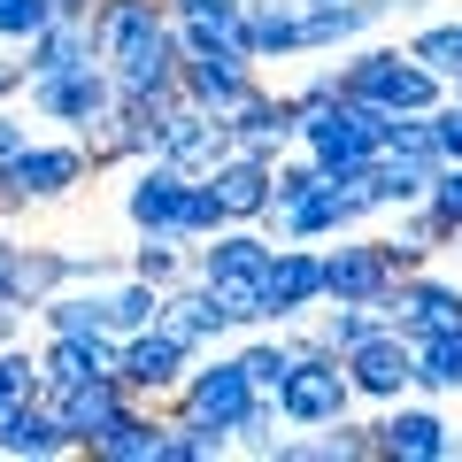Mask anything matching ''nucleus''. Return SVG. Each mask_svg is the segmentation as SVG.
Wrapping results in <instances>:
<instances>
[{"label":"nucleus","instance_id":"obj_12","mask_svg":"<svg viewBox=\"0 0 462 462\" xmlns=\"http://www.w3.org/2000/svg\"><path fill=\"white\" fill-rule=\"evenodd\" d=\"M254 85H263V62H247V47H208V54H185L178 62V93L200 100L208 116H231Z\"/></svg>","mask_w":462,"mask_h":462},{"label":"nucleus","instance_id":"obj_5","mask_svg":"<svg viewBox=\"0 0 462 462\" xmlns=\"http://www.w3.org/2000/svg\"><path fill=\"white\" fill-rule=\"evenodd\" d=\"M270 401H278V416L293 431H324V424H339V416H355V385H346L339 355H309V363H293Z\"/></svg>","mask_w":462,"mask_h":462},{"label":"nucleus","instance_id":"obj_37","mask_svg":"<svg viewBox=\"0 0 462 462\" xmlns=\"http://www.w3.org/2000/svg\"><path fill=\"white\" fill-rule=\"evenodd\" d=\"M424 208H431V224H439L447 239H462V162H439V170H431Z\"/></svg>","mask_w":462,"mask_h":462},{"label":"nucleus","instance_id":"obj_24","mask_svg":"<svg viewBox=\"0 0 462 462\" xmlns=\"http://www.w3.org/2000/svg\"><path fill=\"white\" fill-rule=\"evenodd\" d=\"M208 185H216V200H224V224H263V216H270V162H263V154L231 147L224 162L208 170Z\"/></svg>","mask_w":462,"mask_h":462},{"label":"nucleus","instance_id":"obj_43","mask_svg":"<svg viewBox=\"0 0 462 462\" xmlns=\"http://www.w3.org/2000/svg\"><path fill=\"white\" fill-rule=\"evenodd\" d=\"M23 324H32V309H16V300H0V346H16Z\"/></svg>","mask_w":462,"mask_h":462},{"label":"nucleus","instance_id":"obj_14","mask_svg":"<svg viewBox=\"0 0 462 462\" xmlns=\"http://www.w3.org/2000/svg\"><path fill=\"white\" fill-rule=\"evenodd\" d=\"M185 170H170L162 154L154 162H132V185H124V224L132 231H178L185 239Z\"/></svg>","mask_w":462,"mask_h":462},{"label":"nucleus","instance_id":"obj_29","mask_svg":"<svg viewBox=\"0 0 462 462\" xmlns=\"http://www.w3.org/2000/svg\"><path fill=\"white\" fill-rule=\"evenodd\" d=\"M124 270L147 285H178L193 278V239H178V231H139V247L124 254Z\"/></svg>","mask_w":462,"mask_h":462},{"label":"nucleus","instance_id":"obj_38","mask_svg":"<svg viewBox=\"0 0 462 462\" xmlns=\"http://www.w3.org/2000/svg\"><path fill=\"white\" fill-rule=\"evenodd\" d=\"M54 23V0H0V47L16 54L23 39H39Z\"/></svg>","mask_w":462,"mask_h":462},{"label":"nucleus","instance_id":"obj_28","mask_svg":"<svg viewBox=\"0 0 462 462\" xmlns=\"http://www.w3.org/2000/svg\"><path fill=\"white\" fill-rule=\"evenodd\" d=\"M100 309H108L100 285H62V293H47L32 316H39V331H54V339H85V331H108Z\"/></svg>","mask_w":462,"mask_h":462},{"label":"nucleus","instance_id":"obj_17","mask_svg":"<svg viewBox=\"0 0 462 462\" xmlns=\"http://www.w3.org/2000/svg\"><path fill=\"white\" fill-rule=\"evenodd\" d=\"M85 378H116V331H85V339H39V393H69Z\"/></svg>","mask_w":462,"mask_h":462},{"label":"nucleus","instance_id":"obj_49","mask_svg":"<svg viewBox=\"0 0 462 462\" xmlns=\"http://www.w3.org/2000/svg\"><path fill=\"white\" fill-rule=\"evenodd\" d=\"M455 455H462V439H455Z\"/></svg>","mask_w":462,"mask_h":462},{"label":"nucleus","instance_id":"obj_35","mask_svg":"<svg viewBox=\"0 0 462 462\" xmlns=\"http://www.w3.org/2000/svg\"><path fill=\"white\" fill-rule=\"evenodd\" d=\"M69 285V247H16V309H39Z\"/></svg>","mask_w":462,"mask_h":462},{"label":"nucleus","instance_id":"obj_33","mask_svg":"<svg viewBox=\"0 0 462 462\" xmlns=\"http://www.w3.org/2000/svg\"><path fill=\"white\" fill-rule=\"evenodd\" d=\"M224 455H231L224 424H200V416L162 409V462H224Z\"/></svg>","mask_w":462,"mask_h":462},{"label":"nucleus","instance_id":"obj_39","mask_svg":"<svg viewBox=\"0 0 462 462\" xmlns=\"http://www.w3.org/2000/svg\"><path fill=\"white\" fill-rule=\"evenodd\" d=\"M216 224H224V200H216L208 178H193V185H185V239H208Z\"/></svg>","mask_w":462,"mask_h":462},{"label":"nucleus","instance_id":"obj_20","mask_svg":"<svg viewBox=\"0 0 462 462\" xmlns=\"http://www.w3.org/2000/svg\"><path fill=\"white\" fill-rule=\"evenodd\" d=\"M239 47H247V62H309L300 54V0H247Z\"/></svg>","mask_w":462,"mask_h":462},{"label":"nucleus","instance_id":"obj_3","mask_svg":"<svg viewBox=\"0 0 462 462\" xmlns=\"http://www.w3.org/2000/svg\"><path fill=\"white\" fill-rule=\"evenodd\" d=\"M247 401H254V378L239 370V355H193L185 363V378H178V393L170 401H154V409H178V416H200V424H239L247 416Z\"/></svg>","mask_w":462,"mask_h":462},{"label":"nucleus","instance_id":"obj_21","mask_svg":"<svg viewBox=\"0 0 462 462\" xmlns=\"http://www.w3.org/2000/svg\"><path fill=\"white\" fill-rule=\"evenodd\" d=\"M23 78H54V69H85L100 62V39H93V16H54L39 39H23L16 47Z\"/></svg>","mask_w":462,"mask_h":462},{"label":"nucleus","instance_id":"obj_48","mask_svg":"<svg viewBox=\"0 0 462 462\" xmlns=\"http://www.w3.org/2000/svg\"><path fill=\"white\" fill-rule=\"evenodd\" d=\"M447 93H455V100H462V78H455V85H447Z\"/></svg>","mask_w":462,"mask_h":462},{"label":"nucleus","instance_id":"obj_9","mask_svg":"<svg viewBox=\"0 0 462 462\" xmlns=\"http://www.w3.org/2000/svg\"><path fill=\"white\" fill-rule=\"evenodd\" d=\"M270 254H278V239H270V224H216L208 239H193V278L200 285H263Z\"/></svg>","mask_w":462,"mask_h":462},{"label":"nucleus","instance_id":"obj_18","mask_svg":"<svg viewBox=\"0 0 462 462\" xmlns=\"http://www.w3.org/2000/svg\"><path fill=\"white\" fill-rule=\"evenodd\" d=\"M385 23V0H300V54H339Z\"/></svg>","mask_w":462,"mask_h":462},{"label":"nucleus","instance_id":"obj_8","mask_svg":"<svg viewBox=\"0 0 462 462\" xmlns=\"http://www.w3.org/2000/svg\"><path fill=\"white\" fill-rule=\"evenodd\" d=\"M316 300H324V263H316L309 239H278V254H270L263 270V324H300V316H316Z\"/></svg>","mask_w":462,"mask_h":462},{"label":"nucleus","instance_id":"obj_6","mask_svg":"<svg viewBox=\"0 0 462 462\" xmlns=\"http://www.w3.org/2000/svg\"><path fill=\"white\" fill-rule=\"evenodd\" d=\"M178 62H185V47L162 23V32L132 39L124 54H108V85H116V100H132V108H162V100L178 93Z\"/></svg>","mask_w":462,"mask_h":462},{"label":"nucleus","instance_id":"obj_41","mask_svg":"<svg viewBox=\"0 0 462 462\" xmlns=\"http://www.w3.org/2000/svg\"><path fill=\"white\" fill-rule=\"evenodd\" d=\"M23 147H32V116H23V108H16V100H0V170L16 162V154H23Z\"/></svg>","mask_w":462,"mask_h":462},{"label":"nucleus","instance_id":"obj_34","mask_svg":"<svg viewBox=\"0 0 462 462\" xmlns=\"http://www.w3.org/2000/svg\"><path fill=\"white\" fill-rule=\"evenodd\" d=\"M285 439H293V424L278 416V401H270V393H254V401H247V416L231 424V455H263V462H285Z\"/></svg>","mask_w":462,"mask_h":462},{"label":"nucleus","instance_id":"obj_44","mask_svg":"<svg viewBox=\"0 0 462 462\" xmlns=\"http://www.w3.org/2000/svg\"><path fill=\"white\" fill-rule=\"evenodd\" d=\"M0 100H23V62H16V54L0 62Z\"/></svg>","mask_w":462,"mask_h":462},{"label":"nucleus","instance_id":"obj_2","mask_svg":"<svg viewBox=\"0 0 462 462\" xmlns=\"http://www.w3.org/2000/svg\"><path fill=\"white\" fill-rule=\"evenodd\" d=\"M293 147L309 154L324 178L370 170L378 162V108H363V100H324V108L293 116Z\"/></svg>","mask_w":462,"mask_h":462},{"label":"nucleus","instance_id":"obj_27","mask_svg":"<svg viewBox=\"0 0 462 462\" xmlns=\"http://www.w3.org/2000/svg\"><path fill=\"white\" fill-rule=\"evenodd\" d=\"M162 23H170V8H162V0H93V39H100V62H108V54H124L132 39L162 32Z\"/></svg>","mask_w":462,"mask_h":462},{"label":"nucleus","instance_id":"obj_40","mask_svg":"<svg viewBox=\"0 0 462 462\" xmlns=\"http://www.w3.org/2000/svg\"><path fill=\"white\" fill-rule=\"evenodd\" d=\"M285 100H293V116H309V108H324V100H339V69H309L300 85H285Z\"/></svg>","mask_w":462,"mask_h":462},{"label":"nucleus","instance_id":"obj_47","mask_svg":"<svg viewBox=\"0 0 462 462\" xmlns=\"http://www.w3.org/2000/svg\"><path fill=\"white\" fill-rule=\"evenodd\" d=\"M54 16H93V0H54Z\"/></svg>","mask_w":462,"mask_h":462},{"label":"nucleus","instance_id":"obj_13","mask_svg":"<svg viewBox=\"0 0 462 462\" xmlns=\"http://www.w3.org/2000/svg\"><path fill=\"white\" fill-rule=\"evenodd\" d=\"M316 263H324V300H378L393 285V263L363 231H339L331 247H316Z\"/></svg>","mask_w":462,"mask_h":462},{"label":"nucleus","instance_id":"obj_10","mask_svg":"<svg viewBox=\"0 0 462 462\" xmlns=\"http://www.w3.org/2000/svg\"><path fill=\"white\" fill-rule=\"evenodd\" d=\"M185 363H193V346H178L162 324L116 339V378H124V393H132V401H170V393H178V378H185Z\"/></svg>","mask_w":462,"mask_h":462},{"label":"nucleus","instance_id":"obj_19","mask_svg":"<svg viewBox=\"0 0 462 462\" xmlns=\"http://www.w3.org/2000/svg\"><path fill=\"white\" fill-rule=\"evenodd\" d=\"M224 124H231V147H239V154H263V162H278V154L293 147V100L270 93V85H254Z\"/></svg>","mask_w":462,"mask_h":462},{"label":"nucleus","instance_id":"obj_32","mask_svg":"<svg viewBox=\"0 0 462 462\" xmlns=\"http://www.w3.org/2000/svg\"><path fill=\"white\" fill-rule=\"evenodd\" d=\"M100 293H108V309H100V324H108L116 339H132V331H147V324H154V309H162V285L132 278V270H124V278H108Z\"/></svg>","mask_w":462,"mask_h":462},{"label":"nucleus","instance_id":"obj_26","mask_svg":"<svg viewBox=\"0 0 462 462\" xmlns=\"http://www.w3.org/2000/svg\"><path fill=\"white\" fill-rule=\"evenodd\" d=\"M439 247H455V239H447L439 224H431V208H424V200H416V208H393V231L378 239V254L393 263V278H409V270H424V263H431Z\"/></svg>","mask_w":462,"mask_h":462},{"label":"nucleus","instance_id":"obj_16","mask_svg":"<svg viewBox=\"0 0 462 462\" xmlns=\"http://www.w3.org/2000/svg\"><path fill=\"white\" fill-rule=\"evenodd\" d=\"M154 324H162L178 346H193V355H208V346H224V339H231L224 309H216V293H208L200 278H178V285H162V309H154Z\"/></svg>","mask_w":462,"mask_h":462},{"label":"nucleus","instance_id":"obj_30","mask_svg":"<svg viewBox=\"0 0 462 462\" xmlns=\"http://www.w3.org/2000/svg\"><path fill=\"white\" fill-rule=\"evenodd\" d=\"M431 170H439V162H424V154H385L378 147V162H370V193H378V208H416L424 185H431Z\"/></svg>","mask_w":462,"mask_h":462},{"label":"nucleus","instance_id":"obj_31","mask_svg":"<svg viewBox=\"0 0 462 462\" xmlns=\"http://www.w3.org/2000/svg\"><path fill=\"white\" fill-rule=\"evenodd\" d=\"M401 47H409L431 78H447V85L462 78V16H416V32L401 39Z\"/></svg>","mask_w":462,"mask_h":462},{"label":"nucleus","instance_id":"obj_23","mask_svg":"<svg viewBox=\"0 0 462 462\" xmlns=\"http://www.w3.org/2000/svg\"><path fill=\"white\" fill-rule=\"evenodd\" d=\"M409 393H424V401L462 393V324H439V331L409 339Z\"/></svg>","mask_w":462,"mask_h":462},{"label":"nucleus","instance_id":"obj_22","mask_svg":"<svg viewBox=\"0 0 462 462\" xmlns=\"http://www.w3.org/2000/svg\"><path fill=\"white\" fill-rule=\"evenodd\" d=\"M78 455L85 462H162V409H154V401H132V409L116 416L108 431H93Z\"/></svg>","mask_w":462,"mask_h":462},{"label":"nucleus","instance_id":"obj_25","mask_svg":"<svg viewBox=\"0 0 462 462\" xmlns=\"http://www.w3.org/2000/svg\"><path fill=\"white\" fill-rule=\"evenodd\" d=\"M47 401H54V416H62L69 447H85L93 431H108L116 416L132 409V393H124V378H85V385H69V393H47Z\"/></svg>","mask_w":462,"mask_h":462},{"label":"nucleus","instance_id":"obj_11","mask_svg":"<svg viewBox=\"0 0 462 462\" xmlns=\"http://www.w3.org/2000/svg\"><path fill=\"white\" fill-rule=\"evenodd\" d=\"M346 385H355V409H385V401L409 393V339H401L393 324H378L370 339H355L339 355Z\"/></svg>","mask_w":462,"mask_h":462},{"label":"nucleus","instance_id":"obj_36","mask_svg":"<svg viewBox=\"0 0 462 462\" xmlns=\"http://www.w3.org/2000/svg\"><path fill=\"white\" fill-rule=\"evenodd\" d=\"M239 370L254 378V393H278V378L293 370V346H285L278 324H254V339L239 346Z\"/></svg>","mask_w":462,"mask_h":462},{"label":"nucleus","instance_id":"obj_1","mask_svg":"<svg viewBox=\"0 0 462 462\" xmlns=\"http://www.w3.org/2000/svg\"><path fill=\"white\" fill-rule=\"evenodd\" d=\"M339 100H363L378 116H401V108H439L447 100V78H431L409 47H385V39H355L339 47Z\"/></svg>","mask_w":462,"mask_h":462},{"label":"nucleus","instance_id":"obj_45","mask_svg":"<svg viewBox=\"0 0 462 462\" xmlns=\"http://www.w3.org/2000/svg\"><path fill=\"white\" fill-rule=\"evenodd\" d=\"M385 16H431V0H385Z\"/></svg>","mask_w":462,"mask_h":462},{"label":"nucleus","instance_id":"obj_42","mask_svg":"<svg viewBox=\"0 0 462 462\" xmlns=\"http://www.w3.org/2000/svg\"><path fill=\"white\" fill-rule=\"evenodd\" d=\"M431 132H439V162H462V100L455 93L431 108Z\"/></svg>","mask_w":462,"mask_h":462},{"label":"nucleus","instance_id":"obj_7","mask_svg":"<svg viewBox=\"0 0 462 462\" xmlns=\"http://www.w3.org/2000/svg\"><path fill=\"white\" fill-rule=\"evenodd\" d=\"M23 100H32V116H47L62 132H85L93 116L116 108V85H108V62H85V69H54V78H23Z\"/></svg>","mask_w":462,"mask_h":462},{"label":"nucleus","instance_id":"obj_46","mask_svg":"<svg viewBox=\"0 0 462 462\" xmlns=\"http://www.w3.org/2000/svg\"><path fill=\"white\" fill-rule=\"evenodd\" d=\"M170 16H200V8H224V0H162Z\"/></svg>","mask_w":462,"mask_h":462},{"label":"nucleus","instance_id":"obj_4","mask_svg":"<svg viewBox=\"0 0 462 462\" xmlns=\"http://www.w3.org/2000/svg\"><path fill=\"white\" fill-rule=\"evenodd\" d=\"M370 462H455V424L431 401H385L370 416Z\"/></svg>","mask_w":462,"mask_h":462},{"label":"nucleus","instance_id":"obj_15","mask_svg":"<svg viewBox=\"0 0 462 462\" xmlns=\"http://www.w3.org/2000/svg\"><path fill=\"white\" fill-rule=\"evenodd\" d=\"M54 455H78L62 431V416H54L47 393H23L0 409V462H54Z\"/></svg>","mask_w":462,"mask_h":462}]
</instances>
